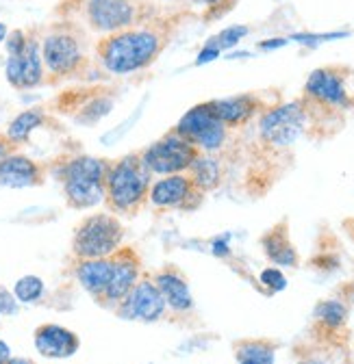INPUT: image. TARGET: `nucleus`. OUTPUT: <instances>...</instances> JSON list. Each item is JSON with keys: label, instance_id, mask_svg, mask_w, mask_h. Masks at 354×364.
I'll use <instances>...</instances> for the list:
<instances>
[{"label": "nucleus", "instance_id": "nucleus-16", "mask_svg": "<svg viewBox=\"0 0 354 364\" xmlns=\"http://www.w3.org/2000/svg\"><path fill=\"white\" fill-rule=\"evenodd\" d=\"M78 347H80L78 336L63 326L46 323L35 330V349L43 358H51V360L72 358L78 351Z\"/></svg>", "mask_w": 354, "mask_h": 364}, {"label": "nucleus", "instance_id": "nucleus-35", "mask_svg": "<svg viewBox=\"0 0 354 364\" xmlns=\"http://www.w3.org/2000/svg\"><path fill=\"white\" fill-rule=\"evenodd\" d=\"M213 254H215V256H229V245H227L224 239H222V241H219V239L213 241Z\"/></svg>", "mask_w": 354, "mask_h": 364}, {"label": "nucleus", "instance_id": "nucleus-33", "mask_svg": "<svg viewBox=\"0 0 354 364\" xmlns=\"http://www.w3.org/2000/svg\"><path fill=\"white\" fill-rule=\"evenodd\" d=\"M14 152H18V146L9 141V136H7V134L0 132V163H3V161H5L9 154H14Z\"/></svg>", "mask_w": 354, "mask_h": 364}, {"label": "nucleus", "instance_id": "nucleus-13", "mask_svg": "<svg viewBox=\"0 0 354 364\" xmlns=\"http://www.w3.org/2000/svg\"><path fill=\"white\" fill-rule=\"evenodd\" d=\"M5 76L7 82L18 91L35 89L46 80V68H43L41 59V39L35 33H28V41L20 55L7 57Z\"/></svg>", "mask_w": 354, "mask_h": 364}, {"label": "nucleus", "instance_id": "nucleus-10", "mask_svg": "<svg viewBox=\"0 0 354 364\" xmlns=\"http://www.w3.org/2000/svg\"><path fill=\"white\" fill-rule=\"evenodd\" d=\"M200 150L192 146L181 134L170 130L161 139L150 144L140 152L144 165L152 176H172V173H187L192 163L198 159Z\"/></svg>", "mask_w": 354, "mask_h": 364}, {"label": "nucleus", "instance_id": "nucleus-26", "mask_svg": "<svg viewBox=\"0 0 354 364\" xmlns=\"http://www.w3.org/2000/svg\"><path fill=\"white\" fill-rule=\"evenodd\" d=\"M248 35V26H231V28H224L222 33H217V35H213L211 39H207V43L204 46H211V48H215V50H229V48H235V46L244 39Z\"/></svg>", "mask_w": 354, "mask_h": 364}, {"label": "nucleus", "instance_id": "nucleus-19", "mask_svg": "<svg viewBox=\"0 0 354 364\" xmlns=\"http://www.w3.org/2000/svg\"><path fill=\"white\" fill-rule=\"evenodd\" d=\"M111 269H113V258H87L76 262V280L80 287L90 293L94 299L100 301V297L107 291V284L111 280Z\"/></svg>", "mask_w": 354, "mask_h": 364}, {"label": "nucleus", "instance_id": "nucleus-20", "mask_svg": "<svg viewBox=\"0 0 354 364\" xmlns=\"http://www.w3.org/2000/svg\"><path fill=\"white\" fill-rule=\"evenodd\" d=\"M261 245L274 264L278 267H296L298 264V252L289 241V230H287V221L276 223L272 230L265 232L261 239Z\"/></svg>", "mask_w": 354, "mask_h": 364}, {"label": "nucleus", "instance_id": "nucleus-5", "mask_svg": "<svg viewBox=\"0 0 354 364\" xmlns=\"http://www.w3.org/2000/svg\"><path fill=\"white\" fill-rule=\"evenodd\" d=\"M107 159L74 154L59 163L57 178L70 208L87 210L98 204H105V178L109 169Z\"/></svg>", "mask_w": 354, "mask_h": 364}, {"label": "nucleus", "instance_id": "nucleus-2", "mask_svg": "<svg viewBox=\"0 0 354 364\" xmlns=\"http://www.w3.org/2000/svg\"><path fill=\"white\" fill-rule=\"evenodd\" d=\"M306 128H324L343 113L354 111V70L348 65H324L308 74L302 91Z\"/></svg>", "mask_w": 354, "mask_h": 364}, {"label": "nucleus", "instance_id": "nucleus-18", "mask_svg": "<svg viewBox=\"0 0 354 364\" xmlns=\"http://www.w3.org/2000/svg\"><path fill=\"white\" fill-rule=\"evenodd\" d=\"M211 107L229 128L246 126L252 117H256L265 109H270L261 102L256 94H239V96L224 98V100H211Z\"/></svg>", "mask_w": 354, "mask_h": 364}, {"label": "nucleus", "instance_id": "nucleus-9", "mask_svg": "<svg viewBox=\"0 0 354 364\" xmlns=\"http://www.w3.org/2000/svg\"><path fill=\"white\" fill-rule=\"evenodd\" d=\"M176 134H181L192 146H196L202 154H213L224 148L229 139V126L217 117V113L209 102L192 107L176 126L172 128Z\"/></svg>", "mask_w": 354, "mask_h": 364}, {"label": "nucleus", "instance_id": "nucleus-30", "mask_svg": "<svg viewBox=\"0 0 354 364\" xmlns=\"http://www.w3.org/2000/svg\"><path fill=\"white\" fill-rule=\"evenodd\" d=\"M341 37H348V33H324V35H313V33H298V35H291L293 41L302 43V46H318L322 41H330V39H341Z\"/></svg>", "mask_w": 354, "mask_h": 364}, {"label": "nucleus", "instance_id": "nucleus-40", "mask_svg": "<svg viewBox=\"0 0 354 364\" xmlns=\"http://www.w3.org/2000/svg\"><path fill=\"white\" fill-rule=\"evenodd\" d=\"M9 364H33L31 360H26V358H11L9 360Z\"/></svg>", "mask_w": 354, "mask_h": 364}, {"label": "nucleus", "instance_id": "nucleus-6", "mask_svg": "<svg viewBox=\"0 0 354 364\" xmlns=\"http://www.w3.org/2000/svg\"><path fill=\"white\" fill-rule=\"evenodd\" d=\"M76 11L85 26L100 37L157 18L144 0H78Z\"/></svg>", "mask_w": 354, "mask_h": 364}, {"label": "nucleus", "instance_id": "nucleus-11", "mask_svg": "<svg viewBox=\"0 0 354 364\" xmlns=\"http://www.w3.org/2000/svg\"><path fill=\"white\" fill-rule=\"evenodd\" d=\"M204 200L189 173L159 176L152 180L148 191V204L155 210H196Z\"/></svg>", "mask_w": 354, "mask_h": 364}, {"label": "nucleus", "instance_id": "nucleus-27", "mask_svg": "<svg viewBox=\"0 0 354 364\" xmlns=\"http://www.w3.org/2000/svg\"><path fill=\"white\" fill-rule=\"evenodd\" d=\"M192 3L207 7L204 20H207V22H213V20H217V18L227 16V14L235 7L237 0H192Z\"/></svg>", "mask_w": 354, "mask_h": 364}, {"label": "nucleus", "instance_id": "nucleus-1", "mask_svg": "<svg viewBox=\"0 0 354 364\" xmlns=\"http://www.w3.org/2000/svg\"><path fill=\"white\" fill-rule=\"evenodd\" d=\"M176 28L174 16L152 18L124 31L103 35L94 43L98 65L113 76H126L148 70L163 55Z\"/></svg>", "mask_w": 354, "mask_h": 364}, {"label": "nucleus", "instance_id": "nucleus-21", "mask_svg": "<svg viewBox=\"0 0 354 364\" xmlns=\"http://www.w3.org/2000/svg\"><path fill=\"white\" fill-rule=\"evenodd\" d=\"M46 122H48V113L43 111V109H26V111L18 113V115L9 122L5 134L9 136V141H11V144L22 146V144L28 141V136H31L39 126L46 124Z\"/></svg>", "mask_w": 354, "mask_h": 364}, {"label": "nucleus", "instance_id": "nucleus-34", "mask_svg": "<svg viewBox=\"0 0 354 364\" xmlns=\"http://www.w3.org/2000/svg\"><path fill=\"white\" fill-rule=\"evenodd\" d=\"M287 41H289V39H283V37H281V39H268V41H261V43H259V48H261V50H274V48H283V46H285Z\"/></svg>", "mask_w": 354, "mask_h": 364}, {"label": "nucleus", "instance_id": "nucleus-28", "mask_svg": "<svg viewBox=\"0 0 354 364\" xmlns=\"http://www.w3.org/2000/svg\"><path fill=\"white\" fill-rule=\"evenodd\" d=\"M28 41V33L22 31V28H16L7 35L5 39V48H7V57H14V55H20L24 50V46Z\"/></svg>", "mask_w": 354, "mask_h": 364}, {"label": "nucleus", "instance_id": "nucleus-7", "mask_svg": "<svg viewBox=\"0 0 354 364\" xmlns=\"http://www.w3.org/2000/svg\"><path fill=\"white\" fill-rule=\"evenodd\" d=\"M124 241V225L111 210L94 213L85 217L74 230L72 254L78 260L87 258H109L113 256Z\"/></svg>", "mask_w": 354, "mask_h": 364}, {"label": "nucleus", "instance_id": "nucleus-14", "mask_svg": "<svg viewBox=\"0 0 354 364\" xmlns=\"http://www.w3.org/2000/svg\"><path fill=\"white\" fill-rule=\"evenodd\" d=\"M111 258H113L111 280L98 304L118 308V304L130 293V289L142 278V260H140L137 250H132V247H120Z\"/></svg>", "mask_w": 354, "mask_h": 364}, {"label": "nucleus", "instance_id": "nucleus-38", "mask_svg": "<svg viewBox=\"0 0 354 364\" xmlns=\"http://www.w3.org/2000/svg\"><path fill=\"white\" fill-rule=\"evenodd\" d=\"M76 5H78V0H63L61 7H59V11H61V14H66V9H68V7L76 9Z\"/></svg>", "mask_w": 354, "mask_h": 364}, {"label": "nucleus", "instance_id": "nucleus-32", "mask_svg": "<svg viewBox=\"0 0 354 364\" xmlns=\"http://www.w3.org/2000/svg\"><path fill=\"white\" fill-rule=\"evenodd\" d=\"M219 55V50H215V48H211V46H202V50L198 53V57H196V65H207V63H211V61H215Z\"/></svg>", "mask_w": 354, "mask_h": 364}, {"label": "nucleus", "instance_id": "nucleus-15", "mask_svg": "<svg viewBox=\"0 0 354 364\" xmlns=\"http://www.w3.org/2000/svg\"><path fill=\"white\" fill-rule=\"evenodd\" d=\"M46 178V169L37 161L28 159L22 152L9 154L3 163H0V187L5 189H28L43 185Z\"/></svg>", "mask_w": 354, "mask_h": 364}, {"label": "nucleus", "instance_id": "nucleus-24", "mask_svg": "<svg viewBox=\"0 0 354 364\" xmlns=\"http://www.w3.org/2000/svg\"><path fill=\"white\" fill-rule=\"evenodd\" d=\"M316 318L318 323L324 326V330L337 332L345 326V318H348V310L341 301H322L316 308Z\"/></svg>", "mask_w": 354, "mask_h": 364}, {"label": "nucleus", "instance_id": "nucleus-39", "mask_svg": "<svg viewBox=\"0 0 354 364\" xmlns=\"http://www.w3.org/2000/svg\"><path fill=\"white\" fill-rule=\"evenodd\" d=\"M7 35H9V28H7V24H5V22H0V43H3V41L7 39Z\"/></svg>", "mask_w": 354, "mask_h": 364}, {"label": "nucleus", "instance_id": "nucleus-17", "mask_svg": "<svg viewBox=\"0 0 354 364\" xmlns=\"http://www.w3.org/2000/svg\"><path fill=\"white\" fill-rule=\"evenodd\" d=\"M152 280L161 291L165 306L172 314H189L194 310V297L189 284L176 269H163L155 273Z\"/></svg>", "mask_w": 354, "mask_h": 364}, {"label": "nucleus", "instance_id": "nucleus-42", "mask_svg": "<svg viewBox=\"0 0 354 364\" xmlns=\"http://www.w3.org/2000/svg\"><path fill=\"white\" fill-rule=\"evenodd\" d=\"M304 364H320V362H304Z\"/></svg>", "mask_w": 354, "mask_h": 364}, {"label": "nucleus", "instance_id": "nucleus-31", "mask_svg": "<svg viewBox=\"0 0 354 364\" xmlns=\"http://www.w3.org/2000/svg\"><path fill=\"white\" fill-rule=\"evenodd\" d=\"M18 312V299L16 295H11L5 287H0V314H16Z\"/></svg>", "mask_w": 354, "mask_h": 364}, {"label": "nucleus", "instance_id": "nucleus-8", "mask_svg": "<svg viewBox=\"0 0 354 364\" xmlns=\"http://www.w3.org/2000/svg\"><path fill=\"white\" fill-rule=\"evenodd\" d=\"M306 130V113L302 100L272 105L259 117V139L265 148H289Z\"/></svg>", "mask_w": 354, "mask_h": 364}, {"label": "nucleus", "instance_id": "nucleus-29", "mask_svg": "<svg viewBox=\"0 0 354 364\" xmlns=\"http://www.w3.org/2000/svg\"><path fill=\"white\" fill-rule=\"evenodd\" d=\"M261 282H263V287H270L272 291H283L287 287V278L283 276V271L274 269V267L261 271Z\"/></svg>", "mask_w": 354, "mask_h": 364}, {"label": "nucleus", "instance_id": "nucleus-25", "mask_svg": "<svg viewBox=\"0 0 354 364\" xmlns=\"http://www.w3.org/2000/svg\"><path fill=\"white\" fill-rule=\"evenodd\" d=\"M14 295L22 304H33L43 295V280L37 276H24L14 284Z\"/></svg>", "mask_w": 354, "mask_h": 364}, {"label": "nucleus", "instance_id": "nucleus-12", "mask_svg": "<svg viewBox=\"0 0 354 364\" xmlns=\"http://www.w3.org/2000/svg\"><path fill=\"white\" fill-rule=\"evenodd\" d=\"M167 312L165 299L161 291L157 289L152 278H140L137 284L130 289V293L118 304L115 314L124 321H142V323H155L163 318Z\"/></svg>", "mask_w": 354, "mask_h": 364}, {"label": "nucleus", "instance_id": "nucleus-23", "mask_svg": "<svg viewBox=\"0 0 354 364\" xmlns=\"http://www.w3.org/2000/svg\"><path fill=\"white\" fill-rule=\"evenodd\" d=\"M235 358L239 364H274V345L268 341H239Z\"/></svg>", "mask_w": 354, "mask_h": 364}, {"label": "nucleus", "instance_id": "nucleus-4", "mask_svg": "<svg viewBox=\"0 0 354 364\" xmlns=\"http://www.w3.org/2000/svg\"><path fill=\"white\" fill-rule=\"evenodd\" d=\"M41 59L46 78L70 80L90 74L92 61L87 57V37L78 24H53L41 37Z\"/></svg>", "mask_w": 354, "mask_h": 364}, {"label": "nucleus", "instance_id": "nucleus-37", "mask_svg": "<svg viewBox=\"0 0 354 364\" xmlns=\"http://www.w3.org/2000/svg\"><path fill=\"white\" fill-rule=\"evenodd\" d=\"M343 228H345V232L350 235V239L354 241V217L345 219V221H343Z\"/></svg>", "mask_w": 354, "mask_h": 364}, {"label": "nucleus", "instance_id": "nucleus-36", "mask_svg": "<svg viewBox=\"0 0 354 364\" xmlns=\"http://www.w3.org/2000/svg\"><path fill=\"white\" fill-rule=\"evenodd\" d=\"M11 360V349L5 341H0V364H9Z\"/></svg>", "mask_w": 354, "mask_h": 364}, {"label": "nucleus", "instance_id": "nucleus-22", "mask_svg": "<svg viewBox=\"0 0 354 364\" xmlns=\"http://www.w3.org/2000/svg\"><path fill=\"white\" fill-rule=\"evenodd\" d=\"M187 173L194 180V185L204 193L213 191L219 185V180H222V167H219V161L213 159L211 154H202V152L192 163Z\"/></svg>", "mask_w": 354, "mask_h": 364}, {"label": "nucleus", "instance_id": "nucleus-3", "mask_svg": "<svg viewBox=\"0 0 354 364\" xmlns=\"http://www.w3.org/2000/svg\"><path fill=\"white\" fill-rule=\"evenodd\" d=\"M155 176L140 152H130L109 163L105 178V204L118 217H135L148 206V191Z\"/></svg>", "mask_w": 354, "mask_h": 364}, {"label": "nucleus", "instance_id": "nucleus-41", "mask_svg": "<svg viewBox=\"0 0 354 364\" xmlns=\"http://www.w3.org/2000/svg\"><path fill=\"white\" fill-rule=\"evenodd\" d=\"M161 3H185V0H161Z\"/></svg>", "mask_w": 354, "mask_h": 364}]
</instances>
